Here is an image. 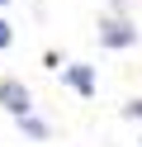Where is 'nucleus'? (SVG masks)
Listing matches in <instances>:
<instances>
[{"label":"nucleus","instance_id":"39448f33","mask_svg":"<svg viewBox=\"0 0 142 147\" xmlns=\"http://www.w3.org/2000/svg\"><path fill=\"white\" fill-rule=\"evenodd\" d=\"M123 119H133V123H142V100H128V105H123Z\"/></svg>","mask_w":142,"mask_h":147},{"label":"nucleus","instance_id":"7ed1b4c3","mask_svg":"<svg viewBox=\"0 0 142 147\" xmlns=\"http://www.w3.org/2000/svg\"><path fill=\"white\" fill-rule=\"evenodd\" d=\"M62 81L76 90V95H85V100H90V95H95V86H100V81H95V67H85V62H71V67H62Z\"/></svg>","mask_w":142,"mask_h":147},{"label":"nucleus","instance_id":"20e7f679","mask_svg":"<svg viewBox=\"0 0 142 147\" xmlns=\"http://www.w3.org/2000/svg\"><path fill=\"white\" fill-rule=\"evenodd\" d=\"M14 123H19V133H24V138H33V142H47V123H43L38 114H28V119H14Z\"/></svg>","mask_w":142,"mask_h":147},{"label":"nucleus","instance_id":"0eeeda50","mask_svg":"<svg viewBox=\"0 0 142 147\" xmlns=\"http://www.w3.org/2000/svg\"><path fill=\"white\" fill-rule=\"evenodd\" d=\"M0 5H9V0H0Z\"/></svg>","mask_w":142,"mask_h":147},{"label":"nucleus","instance_id":"f257e3e1","mask_svg":"<svg viewBox=\"0 0 142 147\" xmlns=\"http://www.w3.org/2000/svg\"><path fill=\"white\" fill-rule=\"evenodd\" d=\"M100 48L109 52H123V48H137V24L114 14V19H100Z\"/></svg>","mask_w":142,"mask_h":147},{"label":"nucleus","instance_id":"423d86ee","mask_svg":"<svg viewBox=\"0 0 142 147\" xmlns=\"http://www.w3.org/2000/svg\"><path fill=\"white\" fill-rule=\"evenodd\" d=\"M9 43H14V29H9V19H0V52H5Z\"/></svg>","mask_w":142,"mask_h":147},{"label":"nucleus","instance_id":"f03ea898","mask_svg":"<svg viewBox=\"0 0 142 147\" xmlns=\"http://www.w3.org/2000/svg\"><path fill=\"white\" fill-rule=\"evenodd\" d=\"M0 109L14 114V119H28V114H33V90H28L19 76H5V81H0Z\"/></svg>","mask_w":142,"mask_h":147}]
</instances>
